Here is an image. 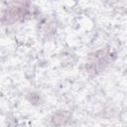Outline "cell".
Listing matches in <instances>:
<instances>
[{
  "instance_id": "1",
  "label": "cell",
  "mask_w": 127,
  "mask_h": 127,
  "mask_svg": "<svg viewBox=\"0 0 127 127\" xmlns=\"http://www.w3.org/2000/svg\"><path fill=\"white\" fill-rule=\"evenodd\" d=\"M113 54L110 50H100L90 54L86 62V69L88 72L97 73L104 69L113 59Z\"/></svg>"
},
{
  "instance_id": "2",
  "label": "cell",
  "mask_w": 127,
  "mask_h": 127,
  "mask_svg": "<svg viewBox=\"0 0 127 127\" xmlns=\"http://www.w3.org/2000/svg\"><path fill=\"white\" fill-rule=\"evenodd\" d=\"M29 14V6L27 3L23 2H18V3H13L11 6H9L2 17V22L11 25L16 22L23 21Z\"/></svg>"
},
{
  "instance_id": "3",
  "label": "cell",
  "mask_w": 127,
  "mask_h": 127,
  "mask_svg": "<svg viewBox=\"0 0 127 127\" xmlns=\"http://www.w3.org/2000/svg\"><path fill=\"white\" fill-rule=\"evenodd\" d=\"M68 120H69V114L64 111L55 114V116L53 117V122L55 125H64Z\"/></svg>"
}]
</instances>
